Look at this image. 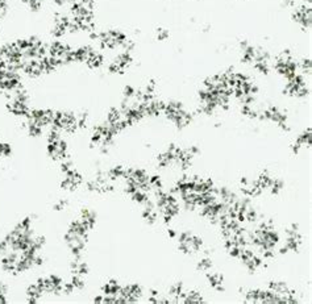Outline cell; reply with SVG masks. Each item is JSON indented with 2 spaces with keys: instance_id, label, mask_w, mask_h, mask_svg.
Masks as SVG:
<instances>
[{
  "instance_id": "1",
  "label": "cell",
  "mask_w": 312,
  "mask_h": 304,
  "mask_svg": "<svg viewBox=\"0 0 312 304\" xmlns=\"http://www.w3.org/2000/svg\"><path fill=\"white\" fill-rule=\"evenodd\" d=\"M213 267V261L210 256H203L196 263V270L200 273H207Z\"/></svg>"
},
{
  "instance_id": "2",
  "label": "cell",
  "mask_w": 312,
  "mask_h": 304,
  "mask_svg": "<svg viewBox=\"0 0 312 304\" xmlns=\"http://www.w3.org/2000/svg\"><path fill=\"white\" fill-rule=\"evenodd\" d=\"M285 188V182L283 179H279V178H273V182L271 184L269 187V192L270 195H274V196H277V195H279L282 191Z\"/></svg>"
},
{
  "instance_id": "3",
  "label": "cell",
  "mask_w": 312,
  "mask_h": 304,
  "mask_svg": "<svg viewBox=\"0 0 312 304\" xmlns=\"http://www.w3.org/2000/svg\"><path fill=\"white\" fill-rule=\"evenodd\" d=\"M170 37V32L166 28H158L156 30V38L157 41H161V42H165L167 41Z\"/></svg>"
},
{
  "instance_id": "4",
  "label": "cell",
  "mask_w": 312,
  "mask_h": 304,
  "mask_svg": "<svg viewBox=\"0 0 312 304\" xmlns=\"http://www.w3.org/2000/svg\"><path fill=\"white\" fill-rule=\"evenodd\" d=\"M167 236H169V238L175 240L177 236H178V232H177L174 228H167Z\"/></svg>"
}]
</instances>
